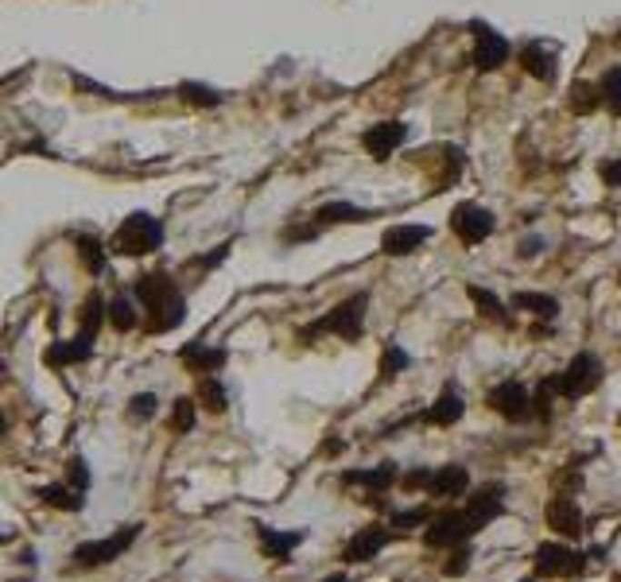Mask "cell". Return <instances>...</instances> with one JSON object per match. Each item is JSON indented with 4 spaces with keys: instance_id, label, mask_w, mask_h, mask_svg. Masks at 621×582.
Segmentation results:
<instances>
[{
    "instance_id": "16",
    "label": "cell",
    "mask_w": 621,
    "mask_h": 582,
    "mask_svg": "<svg viewBox=\"0 0 621 582\" xmlns=\"http://www.w3.org/2000/svg\"><path fill=\"white\" fill-rule=\"evenodd\" d=\"M396 477H400L396 462H381V466H373V470H346L342 486H361V489H369V497H381L385 489H393Z\"/></svg>"
},
{
    "instance_id": "11",
    "label": "cell",
    "mask_w": 621,
    "mask_h": 582,
    "mask_svg": "<svg viewBox=\"0 0 621 582\" xmlns=\"http://www.w3.org/2000/svg\"><path fill=\"white\" fill-rule=\"evenodd\" d=\"M478 43H474V66L478 70H501L509 63V39L501 32H494L489 24H470Z\"/></svg>"
},
{
    "instance_id": "32",
    "label": "cell",
    "mask_w": 621,
    "mask_h": 582,
    "mask_svg": "<svg viewBox=\"0 0 621 582\" xmlns=\"http://www.w3.org/2000/svg\"><path fill=\"white\" fill-rule=\"evenodd\" d=\"M179 94H183V101H191V105H202V109L222 105V94H218V90H210V85H198V82H183V85H179Z\"/></svg>"
},
{
    "instance_id": "10",
    "label": "cell",
    "mask_w": 621,
    "mask_h": 582,
    "mask_svg": "<svg viewBox=\"0 0 621 582\" xmlns=\"http://www.w3.org/2000/svg\"><path fill=\"white\" fill-rule=\"evenodd\" d=\"M489 407L509 419V424H525L532 416V392L521 381H501L489 388Z\"/></svg>"
},
{
    "instance_id": "12",
    "label": "cell",
    "mask_w": 621,
    "mask_h": 582,
    "mask_svg": "<svg viewBox=\"0 0 621 582\" xmlns=\"http://www.w3.org/2000/svg\"><path fill=\"white\" fill-rule=\"evenodd\" d=\"M466 513L470 520L478 524V528H486V524H494L501 513H505V486L501 482H489V486H478L466 497Z\"/></svg>"
},
{
    "instance_id": "8",
    "label": "cell",
    "mask_w": 621,
    "mask_h": 582,
    "mask_svg": "<svg viewBox=\"0 0 621 582\" xmlns=\"http://www.w3.org/2000/svg\"><path fill=\"white\" fill-rule=\"evenodd\" d=\"M144 524H125L117 536H109V540H90V544H78L75 551V563L78 567H101V563H113L117 556H125V547L136 544Z\"/></svg>"
},
{
    "instance_id": "33",
    "label": "cell",
    "mask_w": 621,
    "mask_h": 582,
    "mask_svg": "<svg viewBox=\"0 0 621 582\" xmlns=\"http://www.w3.org/2000/svg\"><path fill=\"white\" fill-rule=\"evenodd\" d=\"M195 419H198L195 400H191V396H179V400H175V407H171V431H175V435L195 431Z\"/></svg>"
},
{
    "instance_id": "14",
    "label": "cell",
    "mask_w": 621,
    "mask_h": 582,
    "mask_svg": "<svg viewBox=\"0 0 621 582\" xmlns=\"http://www.w3.org/2000/svg\"><path fill=\"white\" fill-rule=\"evenodd\" d=\"M388 540H393V528H381V524H369V528H361L350 544H346V563H369L377 551L388 547Z\"/></svg>"
},
{
    "instance_id": "5",
    "label": "cell",
    "mask_w": 621,
    "mask_h": 582,
    "mask_svg": "<svg viewBox=\"0 0 621 582\" xmlns=\"http://www.w3.org/2000/svg\"><path fill=\"white\" fill-rule=\"evenodd\" d=\"M474 532H482V528L470 520L466 508H451V513H439L427 520L424 544L427 547H458V544H466Z\"/></svg>"
},
{
    "instance_id": "22",
    "label": "cell",
    "mask_w": 621,
    "mask_h": 582,
    "mask_svg": "<svg viewBox=\"0 0 621 582\" xmlns=\"http://www.w3.org/2000/svg\"><path fill=\"white\" fill-rule=\"evenodd\" d=\"M369 210L354 206V202H326L315 210V226H346V222H369Z\"/></svg>"
},
{
    "instance_id": "7",
    "label": "cell",
    "mask_w": 621,
    "mask_h": 582,
    "mask_svg": "<svg viewBox=\"0 0 621 582\" xmlns=\"http://www.w3.org/2000/svg\"><path fill=\"white\" fill-rule=\"evenodd\" d=\"M494 226H497L494 210L478 206V202H458V206L451 210V229H455V237L462 245H482L489 233H494Z\"/></svg>"
},
{
    "instance_id": "9",
    "label": "cell",
    "mask_w": 621,
    "mask_h": 582,
    "mask_svg": "<svg viewBox=\"0 0 621 582\" xmlns=\"http://www.w3.org/2000/svg\"><path fill=\"white\" fill-rule=\"evenodd\" d=\"M544 520H547V528L563 536V540H579V536L586 532L583 528L586 517H583V508H579V501H575L571 493H556V497L544 505Z\"/></svg>"
},
{
    "instance_id": "34",
    "label": "cell",
    "mask_w": 621,
    "mask_h": 582,
    "mask_svg": "<svg viewBox=\"0 0 621 582\" xmlns=\"http://www.w3.org/2000/svg\"><path fill=\"white\" fill-rule=\"evenodd\" d=\"M427 520H431V513L424 505H416V508H404V513H393L388 528H393V532H412V528H424Z\"/></svg>"
},
{
    "instance_id": "46",
    "label": "cell",
    "mask_w": 621,
    "mask_h": 582,
    "mask_svg": "<svg viewBox=\"0 0 621 582\" xmlns=\"http://www.w3.org/2000/svg\"><path fill=\"white\" fill-rule=\"evenodd\" d=\"M617 424H621V416H617Z\"/></svg>"
},
{
    "instance_id": "41",
    "label": "cell",
    "mask_w": 621,
    "mask_h": 582,
    "mask_svg": "<svg viewBox=\"0 0 621 582\" xmlns=\"http://www.w3.org/2000/svg\"><path fill=\"white\" fill-rule=\"evenodd\" d=\"M598 175H602L606 186H621V159H610V164H602Z\"/></svg>"
},
{
    "instance_id": "26",
    "label": "cell",
    "mask_w": 621,
    "mask_h": 582,
    "mask_svg": "<svg viewBox=\"0 0 621 582\" xmlns=\"http://www.w3.org/2000/svg\"><path fill=\"white\" fill-rule=\"evenodd\" d=\"M198 404L206 407V412H225L229 407V392H225V385L218 381V376H202L198 381Z\"/></svg>"
},
{
    "instance_id": "1",
    "label": "cell",
    "mask_w": 621,
    "mask_h": 582,
    "mask_svg": "<svg viewBox=\"0 0 621 582\" xmlns=\"http://www.w3.org/2000/svg\"><path fill=\"white\" fill-rule=\"evenodd\" d=\"M133 296H136L140 307L152 315V318H148V330H152V334L175 330L183 318H186V299H183V291L175 287V280H171L167 272H148V276H140L136 287H133Z\"/></svg>"
},
{
    "instance_id": "45",
    "label": "cell",
    "mask_w": 621,
    "mask_h": 582,
    "mask_svg": "<svg viewBox=\"0 0 621 582\" xmlns=\"http://www.w3.org/2000/svg\"><path fill=\"white\" fill-rule=\"evenodd\" d=\"M326 582H350V578H346V575H335V578H326Z\"/></svg>"
},
{
    "instance_id": "23",
    "label": "cell",
    "mask_w": 621,
    "mask_h": 582,
    "mask_svg": "<svg viewBox=\"0 0 621 582\" xmlns=\"http://www.w3.org/2000/svg\"><path fill=\"white\" fill-rule=\"evenodd\" d=\"M513 311H528V315H536V318H552L559 315V299L556 296H544V291H516L513 296Z\"/></svg>"
},
{
    "instance_id": "39",
    "label": "cell",
    "mask_w": 621,
    "mask_h": 582,
    "mask_svg": "<svg viewBox=\"0 0 621 582\" xmlns=\"http://www.w3.org/2000/svg\"><path fill=\"white\" fill-rule=\"evenodd\" d=\"M66 482H70V486H75L78 493H85V489H90V470H85V458H70Z\"/></svg>"
},
{
    "instance_id": "20",
    "label": "cell",
    "mask_w": 621,
    "mask_h": 582,
    "mask_svg": "<svg viewBox=\"0 0 621 582\" xmlns=\"http://www.w3.org/2000/svg\"><path fill=\"white\" fill-rule=\"evenodd\" d=\"M521 66L536 82H556V55L547 51L544 43H528V47H521Z\"/></svg>"
},
{
    "instance_id": "31",
    "label": "cell",
    "mask_w": 621,
    "mask_h": 582,
    "mask_svg": "<svg viewBox=\"0 0 621 582\" xmlns=\"http://www.w3.org/2000/svg\"><path fill=\"white\" fill-rule=\"evenodd\" d=\"M598 105H602L598 85H590V82H575L571 85V109L575 113H595Z\"/></svg>"
},
{
    "instance_id": "43",
    "label": "cell",
    "mask_w": 621,
    "mask_h": 582,
    "mask_svg": "<svg viewBox=\"0 0 621 582\" xmlns=\"http://www.w3.org/2000/svg\"><path fill=\"white\" fill-rule=\"evenodd\" d=\"M427 482H431V470H412V474H404V489H427Z\"/></svg>"
},
{
    "instance_id": "27",
    "label": "cell",
    "mask_w": 621,
    "mask_h": 582,
    "mask_svg": "<svg viewBox=\"0 0 621 582\" xmlns=\"http://www.w3.org/2000/svg\"><path fill=\"white\" fill-rule=\"evenodd\" d=\"M78 260L85 265V272L101 276V272H105V241L90 237V233H82V237H78Z\"/></svg>"
},
{
    "instance_id": "28",
    "label": "cell",
    "mask_w": 621,
    "mask_h": 582,
    "mask_svg": "<svg viewBox=\"0 0 621 582\" xmlns=\"http://www.w3.org/2000/svg\"><path fill=\"white\" fill-rule=\"evenodd\" d=\"M109 323L117 326V330H133L136 323H140V303H136V296H117L109 303Z\"/></svg>"
},
{
    "instance_id": "37",
    "label": "cell",
    "mask_w": 621,
    "mask_h": 582,
    "mask_svg": "<svg viewBox=\"0 0 621 582\" xmlns=\"http://www.w3.org/2000/svg\"><path fill=\"white\" fill-rule=\"evenodd\" d=\"M470 571V547L466 544H458V547H451V559L443 563V575H466Z\"/></svg>"
},
{
    "instance_id": "3",
    "label": "cell",
    "mask_w": 621,
    "mask_h": 582,
    "mask_svg": "<svg viewBox=\"0 0 621 582\" xmlns=\"http://www.w3.org/2000/svg\"><path fill=\"white\" fill-rule=\"evenodd\" d=\"M164 241V222L152 214H133L125 217L117 237H113V249L125 253V256H144V253H155Z\"/></svg>"
},
{
    "instance_id": "40",
    "label": "cell",
    "mask_w": 621,
    "mask_h": 582,
    "mask_svg": "<svg viewBox=\"0 0 621 582\" xmlns=\"http://www.w3.org/2000/svg\"><path fill=\"white\" fill-rule=\"evenodd\" d=\"M319 229H323V226H295V229H284L280 237H284V245H295V241H315V237H319Z\"/></svg>"
},
{
    "instance_id": "30",
    "label": "cell",
    "mask_w": 621,
    "mask_h": 582,
    "mask_svg": "<svg viewBox=\"0 0 621 582\" xmlns=\"http://www.w3.org/2000/svg\"><path fill=\"white\" fill-rule=\"evenodd\" d=\"M39 497L47 501L51 508H66V513H78V508H82V493L70 489V486H43Z\"/></svg>"
},
{
    "instance_id": "29",
    "label": "cell",
    "mask_w": 621,
    "mask_h": 582,
    "mask_svg": "<svg viewBox=\"0 0 621 582\" xmlns=\"http://www.w3.org/2000/svg\"><path fill=\"white\" fill-rule=\"evenodd\" d=\"M105 318H109V303H101L97 291H90L85 303H82V330L78 334H90V338H97V330H101Z\"/></svg>"
},
{
    "instance_id": "18",
    "label": "cell",
    "mask_w": 621,
    "mask_h": 582,
    "mask_svg": "<svg viewBox=\"0 0 621 582\" xmlns=\"http://www.w3.org/2000/svg\"><path fill=\"white\" fill-rule=\"evenodd\" d=\"M466 416V400H462V392L455 388V385H446L443 392H439V400L427 407V424H436V427H451V424H458V419Z\"/></svg>"
},
{
    "instance_id": "35",
    "label": "cell",
    "mask_w": 621,
    "mask_h": 582,
    "mask_svg": "<svg viewBox=\"0 0 621 582\" xmlns=\"http://www.w3.org/2000/svg\"><path fill=\"white\" fill-rule=\"evenodd\" d=\"M602 105L614 116H621V66H614L610 75L602 78Z\"/></svg>"
},
{
    "instance_id": "21",
    "label": "cell",
    "mask_w": 621,
    "mask_h": 582,
    "mask_svg": "<svg viewBox=\"0 0 621 582\" xmlns=\"http://www.w3.org/2000/svg\"><path fill=\"white\" fill-rule=\"evenodd\" d=\"M94 354V338L90 334H78L75 342H55L47 349V366H78V361H85Z\"/></svg>"
},
{
    "instance_id": "47",
    "label": "cell",
    "mask_w": 621,
    "mask_h": 582,
    "mask_svg": "<svg viewBox=\"0 0 621 582\" xmlns=\"http://www.w3.org/2000/svg\"><path fill=\"white\" fill-rule=\"evenodd\" d=\"M525 582H528V578H525Z\"/></svg>"
},
{
    "instance_id": "36",
    "label": "cell",
    "mask_w": 621,
    "mask_h": 582,
    "mask_svg": "<svg viewBox=\"0 0 621 582\" xmlns=\"http://www.w3.org/2000/svg\"><path fill=\"white\" fill-rule=\"evenodd\" d=\"M408 354H404V349L396 346V342H388L385 346V354H381V381H388V376H396L400 369H408Z\"/></svg>"
},
{
    "instance_id": "4",
    "label": "cell",
    "mask_w": 621,
    "mask_h": 582,
    "mask_svg": "<svg viewBox=\"0 0 621 582\" xmlns=\"http://www.w3.org/2000/svg\"><path fill=\"white\" fill-rule=\"evenodd\" d=\"M602 385V361L595 354H575L567 361V369L556 373V392L567 400H579V396H590Z\"/></svg>"
},
{
    "instance_id": "2",
    "label": "cell",
    "mask_w": 621,
    "mask_h": 582,
    "mask_svg": "<svg viewBox=\"0 0 621 582\" xmlns=\"http://www.w3.org/2000/svg\"><path fill=\"white\" fill-rule=\"evenodd\" d=\"M366 307H369V296L366 291H357V296L342 299L330 315H323L319 323H311L307 330H303V338H315V334H338L342 342H357L361 330H366Z\"/></svg>"
},
{
    "instance_id": "24",
    "label": "cell",
    "mask_w": 621,
    "mask_h": 582,
    "mask_svg": "<svg viewBox=\"0 0 621 582\" xmlns=\"http://www.w3.org/2000/svg\"><path fill=\"white\" fill-rule=\"evenodd\" d=\"M225 361H229L225 349H206L202 342H195V346L183 349V366H191L195 373H218Z\"/></svg>"
},
{
    "instance_id": "25",
    "label": "cell",
    "mask_w": 621,
    "mask_h": 582,
    "mask_svg": "<svg viewBox=\"0 0 621 582\" xmlns=\"http://www.w3.org/2000/svg\"><path fill=\"white\" fill-rule=\"evenodd\" d=\"M466 296H470V303H474V307H478L486 318H494V323H501V326H509V323H513V318L505 315L501 299L494 296V291H486V287H478V284H470V287H466Z\"/></svg>"
},
{
    "instance_id": "38",
    "label": "cell",
    "mask_w": 621,
    "mask_h": 582,
    "mask_svg": "<svg viewBox=\"0 0 621 582\" xmlns=\"http://www.w3.org/2000/svg\"><path fill=\"white\" fill-rule=\"evenodd\" d=\"M155 416V396L152 392H140V396L128 400V419H152Z\"/></svg>"
},
{
    "instance_id": "6",
    "label": "cell",
    "mask_w": 621,
    "mask_h": 582,
    "mask_svg": "<svg viewBox=\"0 0 621 582\" xmlns=\"http://www.w3.org/2000/svg\"><path fill=\"white\" fill-rule=\"evenodd\" d=\"M532 567H536L540 578H575V575H583L586 556L567 544H540L532 551Z\"/></svg>"
},
{
    "instance_id": "15",
    "label": "cell",
    "mask_w": 621,
    "mask_h": 582,
    "mask_svg": "<svg viewBox=\"0 0 621 582\" xmlns=\"http://www.w3.org/2000/svg\"><path fill=\"white\" fill-rule=\"evenodd\" d=\"M466 489H470V474H466V466L451 462V466H439V470H431V482H427V493H431V497L451 501V497H462Z\"/></svg>"
},
{
    "instance_id": "19",
    "label": "cell",
    "mask_w": 621,
    "mask_h": 582,
    "mask_svg": "<svg viewBox=\"0 0 621 582\" xmlns=\"http://www.w3.org/2000/svg\"><path fill=\"white\" fill-rule=\"evenodd\" d=\"M256 536H261V547H265L268 559H287V556H292V547H299L307 532H303V528L299 532H276V528H265V524H256Z\"/></svg>"
},
{
    "instance_id": "13",
    "label": "cell",
    "mask_w": 621,
    "mask_h": 582,
    "mask_svg": "<svg viewBox=\"0 0 621 582\" xmlns=\"http://www.w3.org/2000/svg\"><path fill=\"white\" fill-rule=\"evenodd\" d=\"M404 140H408V125L404 121H377L373 128H366V136H361V144H366V152L373 159H388Z\"/></svg>"
},
{
    "instance_id": "44",
    "label": "cell",
    "mask_w": 621,
    "mask_h": 582,
    "mask_svg": "<svg viewBox=\"0 0 621 582\" xmlns=\"http://www.w3.org/2000/svg\"><path fill=\"white\" fill-rule=\"evenodd\" d=\"M540 249H544V241H540V237H528V241L521 245V256H536Z\"/></svg>"
},
{
    "instance_id": "17",
    "label": "cell",
    "mask_w": 621,
    "mask_h": 582,
    "mask_svg": "<svg viewBox=\"0 0 621 582\" xmlns=\"http://www.w3.org/2000/svg\"><path fill=\"white\" fill-rule=\"evenodd\" d=\"M431 237V229L427 226H393V229H385V237H381V249L388 253V256H408V253H416L420 245Z\"/></svg>"
},
{
    "instance_id": "42",
    "label": "cell",
    "mask_w": 621,
    "mask_h": 582,
    "mask_svg": "<svg viewBox=\"0 0 621 582\" xmlns=\"http://www.w3.org/2000/svg\"><path fill=\"white\" fill-rule=\"evenodd\" d=\"M225 253H229V245H218V249H214L210 256H198V260H191L186 268H214L218 260H225Z\"/></svg>"
}]
</instances>
